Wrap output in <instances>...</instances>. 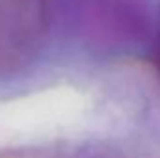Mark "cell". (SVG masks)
I'll return each mask as SVG.
<instances>
[{"instance_id":"obj_1","label":"cell","mask_w":160,"mask_h":158,"mask_svg":"<svg viewBox=\"0 0 160 158\" xmlns=\"http://www.w3.org/2000/svg\"><path fill=\"white\" fill-rule=\"evenodd\" d=\"M56 0H0V80L32 69L54 36Z\"/></svg>"},{"instance_id":"obj_2","label":"cell","mask_w":160,"mask_h":158,"mask_svg":"<svg viewBox=\"0 0 160 158\" xmlns=\"http://www.w3.org/2000/svg\"><path fill=\"white\" fill-rule=\"evenodd\" d=\"M0 158H80V155L67 145L36 143L0 149Z\"/></svg>"},{"instance_id":"obj_3","label":"cell","mask_w":160,"mask_h":158,"mask_svg":"<svg viewBox=\"0 0 160 158\" xmlns=\"http://www.w3.org/2000/svg\"><path fill=\"white\" fill-rule=\"evenodd\" d=\"M153 62H155L157 73H158V77H160V43L157 45V48H155V56H153Z\"/></svg>"}]
</instances>
